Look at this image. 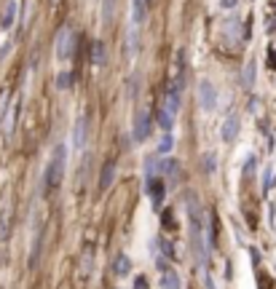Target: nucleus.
Wrapping results in <instances>:
<instances>
[{
	"label": "nucleus",
	"mask_w": 276,
	"mask_h": 289,
	"mask_svg": "<svg viewBox=\"0 0 276 289\" xmlns=\"http://www.w3.org/2000/svg\"><path fill=\"white\" fill-rule=\"evenodd\" d=\"M188 220H190V246H193L196 252V260H199V265L204 268V233H201V206L196 198L188 201Z\"/></svg>",
	"instance_id": "nucleus-1"
},
{
	"label": "nucleus",
	"mask_w": 276,
	"mask_h": 289,
	"mask_svg": "<svg viewBox=\"0 0 276 289\" xmlns=\"http://www.w3.org/2000/svg\"><path fill=\"white\" fill-rule=\"evenodd\" d=\"M180 89L182 83H172L164 94V102H161V110H159V123L164 131H172L174 126V118H177V107H180Z\"/></svg>",
	"instance_id": "nucleus-2"
},
{
	"label": "nucleus",
	"mask_w": 276,
	"mask_h": 289,
	"mask_svg": "<svg viewBox=\"0 0 276 289\" xmlns=\"http://www.w3.org/2000/svg\"><path fill=\"white\" fill-rule=\"evenodd\" d=\"M64 163H67V147L64 144H56L54 153H51L49 169H46V190H54L62 185V177H64Z\"/></svg>",
	"instance_id": "nucleus-3"
},
{
	"label": "nucleus",
	"mask_w": 276,
	"mask_h": 289,
	"mask_svg": "<svg viewBox=\"0 0 276 289\" xmlns=\"http://www.w3.org/2000/svg\"><path fill=\"white\" fill-rule=\"evenodd\" d=\"M54 46H56V56L59 59H67L70 54H73V46H75V32H73V27H67V24H64V27L56 32Z\"/></svg>",
	"instance_id": "nucleus-4"
},
{
	"label": "nucleus",
	"mask_w": 276,
	"mask_h": 289,
	"mask_svg": "<svg viewBox=\"0 0 276 289\" xmlns=\"http://www.w3.org/2000/svg\"><path fill=\"white\" fill-rule=\"evenodd\" d=\"M16 113H19V102L11 99L8 104H5L3 115H0V131H3V137H11L16 129Z\"/></svg>",
	"instance_id": "nucleus-5"
},
{
	"label": "nucleus",
	"mask_w": 276,
	"mask_h": 289,
	"mask_svg": "<svg viewBox=\"0 0 276 289\" xmlns=\"http://www.w3.org/2000/svg\"><path fill=\"white\" fill-rule=\"evenodd\" d=\"M199 102H201V107L207 110V113H212L215 104H218V91H215V86L209 81L199 83Z\"/></svg>",
	"instance_id": "nucleus-6"
},
{
	"label": "nucleus",
	"mask_w": 276,
	"mask_h": 289,
	"mask_svg": "<svg viewBox=\"0 0 276 289\" xmlns=\"http://www.w3.org/2000/svg\"><path fill=\"white\" fill-rule=\"evenodd\" d=\"M164 190H166V185H164V177L150 174V177H148V195H150V201H153V206H156V209L161 206Z\"/></svg>",
	"instance_id": "nucleus-7"
},
{
	"label": "nucleus",
	"mask_w": 276,
	"mask_h": 289,
	"mask_svg": "<svg viewBox=\"0 0 276 289\" xmlns=\"http://www.w3.org/2000/svg\"><path fill=\"white\" fill-rule=\"evenodd\" d=\"M148 137H150V113L140 110L134 121V140H148Z\"/></svg>",
	"instance_id": "nucleus-8"
},
{
	"label": "nucleus",
	"mask_w": 276,
	"mask_h": 289,
	"mask_svg": "<svg viewBox=\"0 0 276 289\" xmlns=\"http://www.w3.org/2000/svg\"><path fill=\"white\" fill-rule=\"evenodd\" d=\"M16 14H19L16 0H8V3H5V8H3V16H0V30H11V27H14Z\"/></svg>",
	"instance_id": "nucleus-9"
},
{
	"label": "nucleus",
	"mask_w": 276,
	"mask_h": 289,
	"mask_svg": "<svg viewBox=\"0 0 276 289\" xmlns=\"http://www.w3.org/2000/svg\"><path fill=\"white\" fill-rule=\"evenodd\" d=\"M236 137H239V115L231 113L225 118V123H222V140L225 142H233Z\"/></svg>",
	"instance_id": "nucleus-10"
},
{
	"label": "nucleus",
	"mask_w": 276,
	"mask_h": 289,
	"mask_svg": "<svg viewBox=\"0 0 276 289\" xmlns=\"http://www.w3.org/2000/svg\"><path fill=\"white\" fill-rule=\"evenodd\" d=\"M113 180H115V161H108L105 163V169H102V177H100V190L102 193L113 185Z\"/></svg>",
	"instance_id": "nucleus-11"
},
{
	"label": "nucleus",
	"mask_w": 276,
	"mask_h": 289,
	"mask_svg": "<svg viewBox=\"0 0 276 289\" xmlns=\"http://www.w3.org/2000/svg\"><path fill=\"white\" fill-rule=\"evenodd\" d=\"M161 289H180V276L172 268H164L161 271Z\"/></svg>",
	"instance_id": "nucleus-12"
},
{
	"label": "nucleus",
	"mask_w": 276,
	"mask_h": 289,
	"mask_svg": "<svg viewBox=\"0 0 276 289\" xmlns=\"http://www.w3.org/2000/svg\"><path fill=\"white\" fill-rule=\"evenodd\" d=\"M83 142H86V118H78V121H75V129H73V144L81 150Z\"/></svg>",
	"instance_id": "nucleus-13"
},
{
	"label": "nucleus",
	"mask_w": 276,
	"mask_h": 289,
	"mask_svg": "<svg viewBox=\"0 0 276 289\" xmlns=\"http://www.w3.org/2000/svg\"><path fill=\"white\" fill-rule=\"evenodd\" d=\"M115 273L118 276H121V279H123V276H129V271H131V262H129V257H126V254H118V257H115Z\"/></svg>",
	"instance_id": "nucleus-14"
},
{
	"label": "nucleus",
	"mask_w": 276,
	"mask_h": 289,
	"mask_svg": "<svg viewBox=\"0 0 276 289\" xmlns=\"http://www.w3.org/2000/svg\"><path fill=\"white\" fill-rule=\"evenodd\" d=\"M89 271H91V249L83 252V260H81V271H78V279L86 281L89 279Z\"/></svg>",
	"instance_id": "nucleus-15"
},
{
	"label": "nucleus",
	"mask_w": 276,
	"mask_h": 289,
	"mask_svg": "<svg viewBox=\"0 0 276 289\" xmlns=\"http://www.w3.org/2000/svg\"><path fill=\"white\" fill-rule=\"evenodd\" d=\"M91 62H94V64H102L105 62V46L102 43L91 46Z\"/></svg>",
	"instance_id": "nucleus-16"
},
{
	"label": "nucleus",
	"mask_w": 276,
	"mask_h": 289,
	"mask_svg": "<svg viewBox=\"0 0 276 289\" xmlns=\"http://www.w3.org/2000/svg\"><path fill=\"white\" fill-rule=\"evenodd\" d=\"M172 144H174V140H172V134L166 131V134H164V140L159 142V153L161 155H169V153H172Z\"/></svg>",
	"instance_id": "nucleus-17"
},
{
	"label": "nucleus",
	"mask_w": 276,
	"mask_h": 289,
	"mask_svg": "<svg viewBox=\"0 0 276 289\" xmlns=\"http://www.w3.org/2000/svg\"><path fill=\"white\" fill-rule=\"evenodd\" d=\"M145 5H148V0H134V24L142 22V16H145Z\"/></svg>",
	"instance_id": "nucleus-18"
},
{
	"label": "nucleus",
	"mask_w": 276,
	"mask_h": 289,
	"mask_svg": "<svg viewBox=\"0 0 276 289\" xmlns=\"http://www.w3.org/2000/svg\"><path fill=\"white\" fill-rule=\"evenodd\" d=\"M244 86L247 89L255 86V62H249L247 67H244Z\"/></svg>",
	"instance_id": "nucleus-19"
},
{
	"label": "nucleus",
	"mask_w": 276,
	"mask_h": 289,
	"mask_svg": "<svg viewBox=\"0 0 276 289\" xmlns=\"http://www.w3.org/2000/svg\"><path fill=\"white\" fill-rule=\"evenodd\" d=\"M56 86L59 89H70V75H67V72H62V75L56 78Z\"/></svg>",
	"instance_id": "nucleus-20"
},
{
	"label": "nucleus",
	"mask_w": 276,
	"mask_h": 289,
	"mask_svg": "<svg viewBox=\"0 0 276 289\" xmlns=\"http://www.w3.org/2000/svg\"><path fill=\"white\" fill-rule=\"evenodd\" d=\"M113 3H115V0H105V22L113 19Z\"/></svg>",
	"instance_id": "nucleus-21"
},
{
	"label": "nucleus",
	"mask_w": 276,
	"mask_h": 289,
	"mask_svg": "<svg viewBox=\"0 0 276 289\" xmlns=\"http://www.w3.org/2000/svg\"><path fill=\"white\" fill-rule=\"evenodd\" d=\"M134 289H148V281H145V276H137V279H134Z\"/></svg>",
	"instance_id": "nucleus-22"
},
{
	"label": "nucleus",
	"mask_w": 276,
	"mask_h": 289,
	"mask_svg": "<svg viewBox=\"0 0 276 289\" xmlns=\"http://www.w3.org/2000/svg\"><path fill=\"white\" fill-rule=\"evenodd\" d=\"M204 166H207V169H209V172H215V158H212V155H209V158H207V161H204Z\"/></svg>",
	"instance_id": "nucleus-23"
},
{
	"label": "nucleus",
	"mask_w": 276,
	"mask_h": 289,
	"mask_svg": "<svg viewBox=\"0 0 276 289\" xmlns=\"http://www.w3.org/2000/svg\"><path fill=\"white\" fill-rule=\"evenodd\" d=\"M236 5V0H222V8H233Z\"/></svg>",
	"instance_id": "nucleus-24"
},
{
	"label": "nucleus",
	"mask_w": 276,
	"mask_h": 289,
	"mask_svg": "<svg viewBox=\"0 0 276 289\" xmlns=\"http://www.w3.org/2000/svg\"><path fill=\"white\" fill-rule=\"evenodd\" d=\"M49 5H59V0H49Z\"/></svg>",
	"instance_id": "nucleus-25"
}]
</instances>
